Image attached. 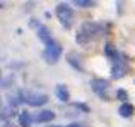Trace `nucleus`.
Instances as JSON below:
<instances>
[{"label":"nucleus","instance_id":"obj_12","mask_svg":"<svg viewBox=\"0 0 135 127\" xmlns=\"http://www.w3.org/2000/svg\"><path fill=\"white\" fill-rule=\"evenodd\" d=\"M33 124V117H31V114H27V112H21L19 114V125L21 127H29Z\"/></svg>","mask_w":135,"mask_h":127},{"label":"nucleus","instance_id":"obj_15","mask_svg":"<svg viewBox=\"0 0 135 127\" xmlns=\"http://www.w3.org/2000/svg\"><path fill=\"white\" fill-rule=\"evenodd\" d=\"M51 127H63V125H51ZM67 127H69V125H67Z\"/></svg>","mask_w":135,"mask_h":127},{"label":"nucleus","instance_id":"obj_11","mask_svg":"<svg viewBox=\"0 0 135 127\" xmlns=\"http://www.w3.org/2000/svg\"><path fill=\"white\" fill-rule=\"evenodd\" d=\"M104 53L108 55V58H111L113 62L120 60V53H118V52H116V48L113 47V45H109V43H108V45H106V47H104Z\"/></svg>","mask_w":135,"mask_h":127},{"label":"nucleus","instance_id":"obj_13","mask_svg":"<svg viewBox=\"0 0 135 127\" xmlns=\"http://www.w3.org/2000/svg\"><path fill=\"white\" fill-rule=\"evenodd\" d=\"M75 3L77 7H82V9H87V7H94V0H75Z\"/></svg>","mask_w":135,"mask_h":127},{"label":"nucleus","instance_id":"obj_9","mask_svg":"<svg viewBox=\"0 0 135 127\" xmlns=\"http://www.w3.org/2000/svg\"><path fill=\"white\" fill-rule=\"evenodd\" d=\"M55 94L60 101H69L70 100V93H69V89H67V86H63V84H58V86L55 88Z\"/></svg>","mask_w":135,"mask_h":127},{"label":"nucleus","instance_id":"obj_1","mask_svg":"<svg viewBox=\"0 0 135 127\" xmlns=\"http://www.w3.org/2000/svg\"><path fill=\"white\" fill-rule=\"evenodd\" d=\"M104 33V26L99 22H84L82 26H80L79 33H77V43L79 45H87L91 43L92 40H96V38H99L101 34Z\"/></svg>","mask_w":135,"mask_h":127},{"label":"nucleus","instance_id":"obj_3","mask_svg":"<svg viewBox=\"0 0 135 127\" xmlns=\"http://www.w3.org/2000/svg\"><path fill=\"white\" fill-rule=\"evenodd\" d=\"M60 55H62V47L56 45L55 41L50 43V45H46V48L43 52V57H45V60L48 64H56L58 58H60Z\"/></svg>","mask_w":135,"mask_h":127},{"label":"nucleus","instance_id":"obj_10","mask_svg":"<svg viewBox=\"0 0 135 127\" xmlns=\"http://www.w3.org/2000/svg\"><path fill=\"white\" fill-rule=\"evenodd\" d=\"M133 112H135V108H133V105H130V103H122V107H120V110H118V114L122 115V117H125V119H128V117H132L133 115Z\"/></svg>","mask_w":135,"mask_h":127},{"label":"nucleus","instance_id":"obj_5","mask_svg":"<svg viewBox=\"0 0 135 127\" xmlns=\"http://www.w3.org/2000/svg\"><path fill=\"white\" fill-rule=\"evenodd\" d=\"M91 88H92V91H94L96 94H99L101 98H106L104 91L108 89V81H104V79H92L91 81Z\"/></svg>","mask_w":135,"mask_h":127},{"label":"nucleus","instance_id":"obj_4","mask_svg":"<svg viewBox=\"0 0 135 127\" xmlns=\"http://www.w3.org/2000/svg\"><path fill=\"white\" fill-rule=\"evenodd\" d=\"M24 101L29 107H43L48 103V96L43 93H26L24 94Z\"/></svg>","mask_w":135,"mask_h":127},{"label":"nucleus","instance_id":"obj_6","mask_svg":"<svg viewBox=\"0 0 135 127\" xmlns=\"http://www.w3.org/2000/svg\"><path fill=\"white\" fill-rule=\"evenodd\" d=\"M127 74V65L122 62V58L116 62H113V69H111V77L113 79H120Z\"/></svg>","mask_w":135,"mask_h":127},{"label":"nucleus","instance_id":"obj_2","mask_svg":"<svg viewBox=\"0 0 135 127\" xmlns=\"http://www.w3.org/2000/svg\"><path fill=\"white\" fill-rule=\"evenodd\" d=\"M55 14H56V19H58V22L62 24L63 28H72L74 24V10L70 5H67V3H58L55 9Z\"/></svg>","mask_w":135,"mask_h":127},{"label":"nucleus","instance_id":"obj_16","mask_svg":"<svg viewBox=\"0 0 135 127\" xmlns=\"http://www.w3.org/2000/svg\"><path fill=\"white\" fill-rule=\"evenodd\" d=\"M0 7H2V3H0Z\"/></svg>","mask_w":135,"mask_h":127},{"label":"nucleus","instance_id":"obj_14","mask_svg":"<svg viewBox=\"0 0 135 127\" xmlns=\"http://www.w3.org/2000/svg\"><path fill=\"white\" fill-rule=\"evenodd\" d=\"M116 96H118L120 100H127V96H128V94H127V91H123V89H118V91H116Z\"/></svg>","mask_w":135,"mask_h":127},{"label":"nucleus","instance_id":"obj_7","mask_svg":"<svg viewBox=\"0 0 135 127\" xmlns=\"http://www.w3.org/2000/svg\"><path fill=\"white\" fill-rule=\"evenodd\" d=\"M55 114L51 110H41L40 114H36L33 117V122H38V124H46V122H51Z\"/></svg>","mask_w":135,"mask_h":127},{"label":"nucleus","instance_id":"obj_8","mask_svg":"<svg viewBox=\"0 0 135 127\" xmlns=\"http://www.w3.org/2000/svg\"><path fill=\"white\" fill-rule=\"evenodd\" d=\"M38 38H40L45 45L53 43L51 34H50V31H48V28H46V26H38Z\"/></svg>","mask_w":135,"mask_h":127}]
</instances>
